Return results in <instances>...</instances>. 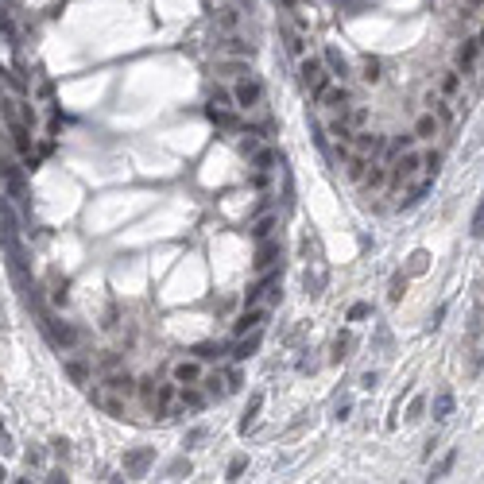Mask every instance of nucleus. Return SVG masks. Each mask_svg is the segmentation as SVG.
Returning <instances> with one entry per match:
<instances>
[{
	"label": "nucleus",
	"instance_id": "7ed1b4c3",
	"mask_svg": "<svg viewBox=\"0 0 484 484\" xmlns=\"http://www.w3.org/2000/svg\"><path fill=\"white\" fill-rule=\"evenodd\" d=\"M233 101H236V109L252 113L260 101H264V86H260L252 74H241V78L233 81Z\"/></svg>",
	"mask_w": 484,
	"mask_h": 484
},
{
	"label": "nucleus",
	"instance_id": "393cba45",
	"mask_svg": "<svg viewBox=\"0 0 484 484\" xmlns=\"http://www.w3.org/2000/svg\"><path fill=\"white\" fill-rule=\"evenodd\" d=\"M345 120L352 125V132H357V128L368 125V109H364V105H349V109H345Z\"/></svg>",
	"mask_w": 484,
	"mask_h": 484
},
{
	"label": "nucleus",
	"instance_id": "f8f14e48",
	"mask_svg": "<svg viewBox=\"0 0 484 484\" xmlns=\"http://www.w3.org/2000/svg\"><path fill=\"white\" fill-rule=\"evenodd\" d=\"M411 132H415V139H434V136H438V132H442V120H438V117H434V113H430V109H426V113H422V117H418V120H415V128H411Z\"/></svg>",
	"mask_w": 484,
	"mask_h": 484
},
{
	"label": "nucleus",
	"instance_id": "9d476101",
	"mask_svg": "<svg viewBox=\"0 0 484 484\" xmlns=\"http://www.w3.org/2000/svg\"><path fill=\"white\" fill-rule=\"evenodd\" d=\"M283 256V248H279V241H272V236H267V241H260V248H256V260H252V267H256V272H267V267H275V260Z\"/></svg>",
	"mask_w": 484,
	"mask_h": 484
},
{
	"label": "nucleus",
	"instance_id": "cd10ccee",
	"mask_svg": "<svg viewBox=\"0 0 484 484\" xmlns=\"http://www.w3.org/2000/svg\"><path fill=\"white\" fill-rule=\"evenodd\" d=\"M260 407H264V396H252V403H248V411H244V418H241V430H248L252 422H256V415H260Z\"/></svg>",
	"mask_w": 484,
	"mask_h": 484
},
{
	"label": "nucleus",
	"instance_id": "ea45409f",
	"mask_svg": "<svg viewBox=\"0 0 484 484\" xmlns=\"http://www.w3.org/2000/svg\"><path fill=\"white\" fill-rule=\"evenodd\" d=\"M422 407H426V399H422V396H418V399H415V403H411V415H407V418H411V422H415V418H422Z\"/></svg>",
	"mask_w": 484,
	"mask_h": 484
},
{
	"label": "nucleus",
	"instance_id": "4c0bfd02",
	"mask_svg": "<svg viewBox=\"0 0 484 484\" xmlns=\"http://www.w3.org/2000/svg\"><path fill=\"white\" fill-rule=\"evenodd\" d=\"M418 272H426V252H415L411 256V275H418Z\"/></svg>",
	"mask_w": 484,
	"mask_h": 484
},
{
	"label": "nucleus",
	"instance_id": "e433bc0d",
	"mask_svg": "<svg viewBox=\"0 0 484 484\" xmlns=\"http://www.w3.org/2000/svg\"><path fill=\"white\" fill-rule=\"evenodd\" d=\"M473 236H484V202H480V209L473 213Z\"/></svg>",
	"mask_w": 484,
	"mask_h": 484
},
{
	"label": "nucleus",
	"instance_id": "c9c22d12",
	"mask_svg": "<svg viewBox=\"0 0 484 484\" xmlns=\"http://www.w3.org/2000/svg\"><path fill=\"white\" fill-rule=\"evenodd\" d=\"M147 457H151V454H147V449H144V454H132V457H128V469H132V473H139V469H144V465H147Z\"/></svg>",
	"mask_w": 484,
	"mask_h": 484
},
{
	"label": "nucleus",
	"instance_id": "0eeeda50",
	"mask_svg": "<svg viewBox=\"0 0 484 484\" xmlns=\"http://www.w3.org/2000/svg\"><path fill=\"white\" fill-rule=\"evenodd\" d=\"M171 376H175V384H183V388H186V384H190V388H194V384H202V376H206V368H202V360H175V368H171Z\"/></svg>",
	"mask_w": 484,
	"mask_h": 484
},
{
	"label": "nucleus",
	"instance_id": "39448f33",
	"mask_svg": "<svg viewBox=\"0 0 484 484\" xmlns=\"http://www.w3.org/2000/svg\"><path fill=\"white\" fill-rule=\"evenodd\" d=\"M318 101H322V109H330V113H345L352 105V93H349L345 81H330V86L318 93Z\"/></svg>",
	"mask_w": 484,
	"mask_h": 484
},
{
	"label": "nucleus",
	"instance_id": "79ce46f5",
	"mask_svg": "<svg viewBox=\"0 0 484 484\" xmlns=\"http://www.w3.org/2000/svg\"><path fill=\"white\" fill-rule=\"evenodd\" d=\"M0 442H4V449H8V430H4V426H0Z\"/></svg>",
	"mask_w": 484,
	"mask_h": 484
},
{
	"label": "nucleus",
	"instance_id": "c85d7f7f",
	"mask_svg": "<svg viewBox=\"0 0 484 484\" xmlns=\"http://www.w3.org/2000/svg\"><path fill=\"white\" fill-rule=\"evenodd\" d=\"M194 352H198V360H213V357H225V345H221V341H217V345H213V341H206V345H198V349H194Z\"/></svg>",
	"mask_w": 484,
	"mask_h": 484
},
{
	"label": "nucleus",
	"instance_id": "a878e982",
	"mask_svg": "<svg viewBox=\"0 0 484 484\" xmlns=\"http://www.w3.org/2000/svg\"><path fill=\"white\" fill-rule=\"evenodd\" d=\"M415 144H418V139H415V132H403V136H396V139H391V144H388V155H391V159H396L399 151H407V147H415Z\"/></svg>",
	"mask_w": 484,
	"mask_h": 484
},
{
	"label": "nucleus",
	"instance_id": "6e6552de",
	"mask_svg": "<svg viewBox=\"0 0 484 484\" xmlns=\"http://www.w3.org/2000/svg\"><path fill=\"white\" fill-rule=\"evenodd\" d=\"M275 287H279V272L264 275L260 283H252V287H248V294H244V306H264V299H272Z\"/></svg>",
	"mask_w": 484,
	"mask_h": 484
},
{
	"label": "nucleus",
	"instance_id": "2f4dec72",
	"mask_svg": "<svg viewBox=\"0 0 484 484\" xmlns=\"http://www.w3.org/2000/svg\"><path fill=\"white\" fill-rule=\"evenodd\" d=\"M364 171H368L364 155H349V178H364Z\"/></svg>",
	"mask_w": 484,
	"mask_h": 484
},
{
	"label": "nucleus",
	"instance_id": "aec40b11",
	"mask_svg": "<svg viewBox=\"0 0 484 484\" xmlns=\"http://www.w3.org/2000/svg\"><path fill=\"white\" fill-rule=\"evenodd\" d=\"M360 183H364V190H380V186H388V171H384V167H368Z\"/></svg>",
	"mask_w": 484,
	"mask_h": 484
},
{
	"label": "nucleus",
	"instance_id": "423d86ee",
	"mask_svg": "<svg viewBox=\"0 0 484 484\" xmlns=\"http://www.w3.org/2000/svg\"><path fill=\"white\" fill-rule=\"evenodd\" d=\"M267 322V306H244V314L233 322V333L241 338V333H252V330H264Z\"/></svg>",
	"mask_w": 484,
	"mask_h": 484
},
{
	"label": "nucleus",
	"instance_id": "dca6fc26",
	"mask_svg": "<svg viewBox=\"0 0 484 484\" xmlns=\"http://www.w3.org/2000/svg\"><path fill=\"white\" fill-rule=\"evenodd\" d=\"M221 54H233V59H252V43H244V39L229 35L225 43H221Z\"/></svg>",
	"mask_w": 484,
	"mask_h": 484
},
{
	"label": "nucleus",
	"instance_id": "20e7f679",
	"mask_svg": "<svg viewBox=\"0 0 484 484\" xmlns=\"http://www.w3.org/2000/svg\"><path fill=\"white\" fill-rule=\"evenodd\" d=\"M0 178H4V186H8V198L28 202V178H23V171L16 167L12 159H4V155H0Z\"/></svg>",
	"mask_w": 484,
	"mask_h": 484
},
{
	"label": "nucleus",
	"instance_id": "2eb2a0df",
	"mask_svg": "<svg viewBox=\"0 0 484 484\" xmlns=\"http://www.w3.org/2000/svg\"><path fill=\"white\" fill-rule=\"evenodd\" d=\"M477 54H480V39H469L465 47H457V70L469 74V70H473V62H477Z\"/></svg>",
	"mask_w": 484,
	"mask_h": 484
},
{
	"label": "nucleus",
	"instance_id": "9b49d317",
	"mask_svg": "<svg viewBox=\"0 0 484 484\" xmlns=\"http://www.w3.org/2000/svg\"><path fill=\"white\" fill-rule=\"evenodd\" d=\"M349 144H352V151H357V155H376V151L384 147V139L376 136V132H364V128H357Z\"/></svg>",
	"mask_w": 484,
	"mask_h": 484
},
{
	"label": "nucleus",
	"instance_id": "c756f323",
	"mask_svg": "<svg viewBox=\"0 0 484 484\" xmlns=\"http://www.w3.org/2000/svg\"><path fill=\"white\" fill-rule=\"evenodd\" d=\"M287 51H291V54H299V59H302V54H306V39H302L299 31H287Z\"/></svg>",
	"mask_w": 484,
	"mask_h": 484
},
{
	"label": "nucleus",
	"instance_id": "a19ab883",
	"mask_svg": "<svg viewBox=\"0 0 484 484\" xmlns=\"http://www.w3.org/2000/svg\"><path fill=\"white\" fill-rule=\"evenodd\" d=\"M67 368H70V376H74L78 384H86V368H81V364H67Z\"/></svg>",
	"mask_w": 484,
	"mask_h": 484
},
{
	"label": "nucleus",
	"instance_id": "1a4fd4ad",
	"mask_svg": "<svg viewBox=\"0 0 484 484\" xmlns=\"http://www.w3.org/2000/svg\"><path fill=\"white\" fill-rule=\"evenodd\" d=\"M47 333H51V341L59 349H74V345H78V330L67 325L62 318H47Z\"/></svg>",
	"mask_w": 484,
	"mask_h": 484
},
{
	"label": "nucleus",
	"instance_id": "6ab92c4d",
	"mask_svg": "<svg viewBox=\"0 0 484 484\" xmlns=\"http://www.w3.org/2000/svg\"><path fill=\"white\" fill-rule=\"evenodd\" d=\"M360 78H364L368 86H380V81H384V62H380V59H364V67H360Z\"/></svg>",
	"mask_w": 484,
	"mask_h": 484
},
{
	"label": "nucleus",
	"instance_id": "f3484780",
	"mask_svg": "<svg viewBox=\"0 0 484 484\" xmlns=\"http://www.w3.org/2000/svg\"><path fill=\"white\" fill-rule=\"evenodd\" d=\"M105 388H109V391H117V396H125V399H128V396H132V391H136V380H132V376H128V372H125V376L117 372V376H109V380H105Z\"/></svg>",
	"mask_w": 484,
	"mask_h": 484
},
{
	"label": "nucleus",
	"instance_id": "4be33fe9",
	"mask_svg": "<svg viewBox=\"0 0 484 484\" xmlns=\"http://www.w3.org/2000/svg\"><path fill=\"white\" fill-rule=\"evenodd\" d=\"M97 403H101L113 418H125V399H120L117 391H113V396H97Z\"/></svg>",
	"mask_w": 484,
	"mask_h": 484
},
{
	"label": "nucleus",
	"instance_id": "7c9ffc66",
	"mask_svg": "<svg viewBox=\"0 0 484 484\" xmlns=\"http://www.w3.org/2000/svg\"><path fill=\"white\" fill-rule=\"evenodd\" d=\"M330 132L338 136V139H345V144H349V139H352V125H349V120H345V113H341V120H333V125H330Z\"/></svg>",
	"mask_w": 484,
	"mask_h": 484
},
{
	"label": "nucleus",
	"instance_id": "58836bf2",
	"mask_svg": "<svg viewBox=\"0 0 484 484\" xmlns=\"http://www.w3.org/2000/svg\"><path fill=\"white\" fill-rule=\"evenodd\" d=\"M349 318H352V322H360V318H368V302H357V306L349 310Z\"/></svg>",
	"mask_w": 484,
	"mask_h": 484
},
{
	"label": "nucleus",
	"instance_id": "f704fd0d",
	"mask_svg": "<svg viewBox=\"0 0 484 484\" xmlns=\"http://www.w3.org/2000/svg\"><path fill=\"white\" fill-rule=\"evenodd\" d=\"M403 287H407V279H403V275H396V279H391V291H388V299H391V302H399V299H403Z\"/></svg>",
	"mask_w": 484,
	"mask_h": 484
},
{
	"label": "nucleus",
	"instance_id": "473e14b6",
	"mask_svg": "<svg viewBox=\"0 0 484 484\" xmlns=\"http://www.w3.org/2000/svg\"><path fill=\"white\" fill-rule=\"evenodd\" d=\"M438 167H442V151L422 155V171H426V175H438Z\"/></svg>",
	"mask_w": 484,
	"mask_h": 484
},
{
	"label": "nucleus",
	"instance_id": "5701e85b",
	"mask_svg": "<svg viewBox=\"0 0 484 484\" xmlns=\"http://www.w3.org/2000/svg\"><path fill=\"white\" fill-rule=\"evenodd\" d=\"M275 225H279V217H275V213H267V217H260L256 225H252V236H256V241H267Z\"/></svg>",
	"mask_w": 484,
	"mask_h": 484
},
{
	"label": "nucleus",
	"instance_id": "b1692460",
	"mask_svg": "<svg viewBox=\"0 0 484 484\" xmlns=\"http://www.w3.org/2000/svg\"><path fill=\"white\" fill-rule=\"evenodd\" d=\"M260 147H264V144H260V139L252 136V132H241V139H236V151H241L244 159H252V155H256Z\"/></svg>",
	"mask_w": 484,
	"mask_h": 484
},
{
	"label": "nucleus",
	"instance_id": "72a5a7b5",
	"mask_svg": "<svg viewBox=\"0 0 484 484\" xmlns=\"http://www.w3.org/2000/svg\"><path fill=\"white\" fill-rule=\"evenodd\" d=\"M217 20H221V28H225V31H233L241 16H236V8H221V16H217Z\"/></svg>",
	"mask_w": 484,
	"mask_h": 484
},
{
	"label": "nucleus",
	"instance_id": "4468645a",
	"mask_svg": "<svg viewBox=\"0 0 484 484\" xmlns=\"http://www.w3.org/2000/svg\"><path fill=\"white\" fill-rule=\"evenodd\" d=\"M256 349H260V330L241 333V341H236V349H233V360H248Z\"/></svg>",
	"mask_w": 484,
	"mask_h": 484
},
{
	"label": "nucleus",
	"instance_id": "f257e3e1",
	"mask_svg": "<svg viewBox=\"0 0 484 484\" xmlns=\"http://www.w3.org/2000/svg\"><path fill=\"white\" fill-rule=\"evenodd\" d=\"M330 78H333V74L325 70L322 54H302V59H299V81H302V89H310L314 97L330 86Z\"/></svg>",
	"mask_w": 484,
	"mask_h": 484
},
{
	"label": "nucleus",
	"instance_id": "a211bd4d",
	"mask_svg": "<svg viewBox=\"0 0 484 484\" xmlns=\"http://www.w3.org/2000/svg\"><path fill=\"white\" fill-rule=\"evenodd\" d=\"M209 120L213 125H221V128H229V132H236V117H233V109H221V105H209Z\"/></svg>",
	"mask_w": 484,
	"mask_h": 484
},
{
	"label": "nucleus",
	"instance_id": "412c9836",
	"mask_svg": "<svg viewBox=\"0 0 484 484\" xmlns=\"http://www.w3.org/2000/svg\"><path fill=\"white\" fill-rule=\"evenodd\" d=\"M442 93H446V97L461 93V70H446V74H442Z\"/></svg>",
	"mask_w": 484,
	"mask_h": 484
},
{
	"label": "nucleus",
	"instance_id": "bb28decb",
	"mask_svg": "<svg viewBox=\"0 0 484 484\" xmlns=\"http://www.w3.org/2000/svg\"><path fill=\"white\" fill-rule=\"evenodd\" d=\"M449 415H454V396L442 391V396L434 399V418H449Z\"/></svg>",
	"mask_w": 484,
	"mask_h": 484
},
{
	"label": "nucleus",
	"instance_id": "ddd939ff",
	"mask_svg": "<svg viewBox=\"0 0 484 484\" xmlns=\"http://www.w3.org/2000/svg\"><path fill=\"white\" fill-rule=\"evenodd\" d=\"M322 59H325V70H330L333 78H341V81L349 78V62H345V54H341V51H333V47H325V54H322Z\"/></svg>",
	"mask_w": 484,
	"mask_h": 484
},
{
	"label": "nucleus",
	"instance_id": "f03ea898",
	"mask_svg": "<svg viewBox=\"0 0 484 484\" xmlns=\"http://www.w3.org/2000/svg\"><path fill=\"white\" fill-rule=\"evenodd\" d=\"M418 171H422V155H418L415 147H407V151H399L396 159H391V167H388V183L399 190V186L411 183Z\"/></svg>",
	"mask_w": 484,
	"mask_h": 484
}]
</instances>
